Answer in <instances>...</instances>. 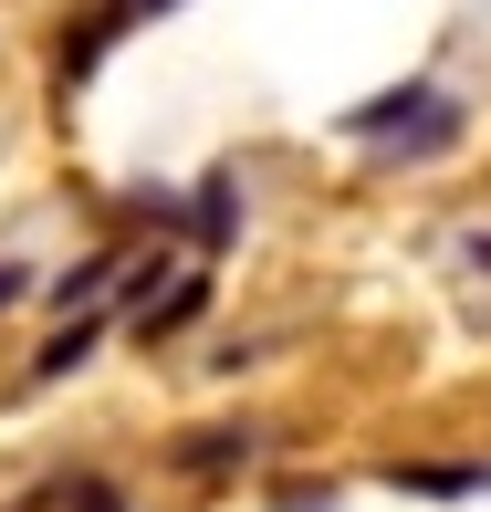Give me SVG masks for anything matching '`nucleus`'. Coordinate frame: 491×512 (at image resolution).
Masks as SVG:
<instances>
[]
</instances>
